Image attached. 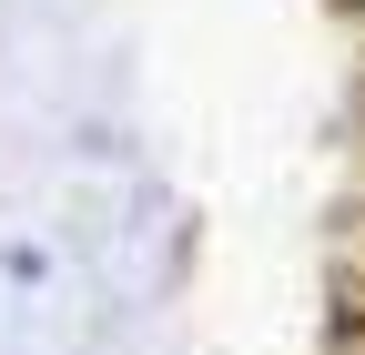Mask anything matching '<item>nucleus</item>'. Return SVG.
I'll return each mask as SVG.
<instances>
[{"instance_id":"obj_1","label":"nucleus","mask_w":365,"mask_h":355,"mask_svg":"<svg viewBox=\"0 0 365 355\" xmlns=\"http://www.w3.org/2000/svg\"><path fill=\"white\" fill-rule=\"evenodd\" d=\"M345 11H365V0H345Z\"/></svg>"}]
</instances>
